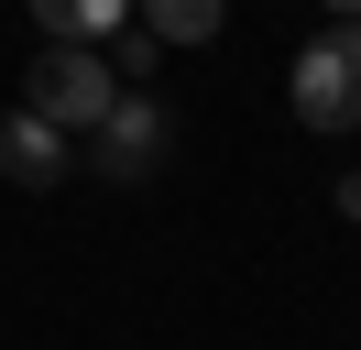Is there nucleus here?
<instances>
[{"label":"nucleus","mask_w":361,"mask_h":350,"mask_svg":"<svg viewBox=\"0 0 361 350\" xmlns=\"http://www.w3.org/2000/svg\"><path fill=\"white\" fill-rule=\"evenodd\" d=\"M77 153H88V175H99V186H142V175L176 153V121H164V99H154V88H121V109H110V121H99Z\"/></svg>","instance_id":"3"},{"label":"nucleus","mask_w":361,"mask_h":350,"mask_svg":"<svg viewBox=\"0 0 361 350\" xmlns=\"http://www.w3.org/2000/svg\"><path fill=\"white\" fill-rule=\"evenodd\" d=\"M329 22H361V0H329Z\"/></svg>","instance_id":"8"},{"label":"nucleus","mask_w":361,"mask_h":350,"mask_svg":"<svg viewBox=\"0 0 361 350\" xmlns=\"http://www.w3.org/2000/svg\"><path fill=\"white\" fill-rule=\"evenodd\" d=\"M285 99H295L307 131H361V22H329V33L285 66Z\"/></svg>","instance_id":"2"},{"label":"nucleus","mask_w":361,"mask_h":350,"mask_svg":"<svg viewBox=\"0 0 361 350\" xmlns=\"http://www.w3.org/2000/svg\"><path fill=\"white\" fill-rule=\"evenodd\" d=\"M11 109H33L44 131L88 143V131L121 109V77H110V55H99V44H33V66H23V99H11Z\"/></svg>","instance_id":"1"},{"label":"nucleus","mask_w":361,"mask_h":350,"mask_svg":"<svg viewBox=\"0 0 361 350\" xmlns=\"http://www.w3.org/2000/svg\"><path fill=\"white\" fill-rule=\"evenodd\" d=\"M132 22H142L154 44H219L230 0H132Z\"/></svg>","instance_id":"6"},{"label":"nucleus","mask_w":361,"mask_h":350,"mask_svg":"<svg viewBox=\"0 0 361 350\" xmlns=\"http://www.w3.org/2000/svg\"><path fill=\"white\" fill-rule=\"evenodd\" d=\"M0 175H11L23 197H44V186H66V175H77V143H66V131H44L33 109H0Z\"/></svg>","instance_id":"4"},{"label":"nucleus","mask_w":361,"mask_h":350,"mask_svg":"<svg viewBox=\"0 0 361 350\" xmlns=\"http://www.w3.org/2000/svg\"><path fill=\"white\" fill-rule=\"evenodd\" d=\"M339 219H361V175H339Z\"/></svg>","instance_id":"7"},{"label":"nucleus","mask_w":361,"mask_h":350,"mask_svg":"<svg viewBox=\"0 0 361 350\" xmlns=\"http://www.w3.org/2000/svg\"><path fill=\"white\" fill-rule=\"evenodd\" d=\"M33 22H44V44H110L132 33V0H23Z\"/></svg>","instance_id":"5"}]
</instances>
